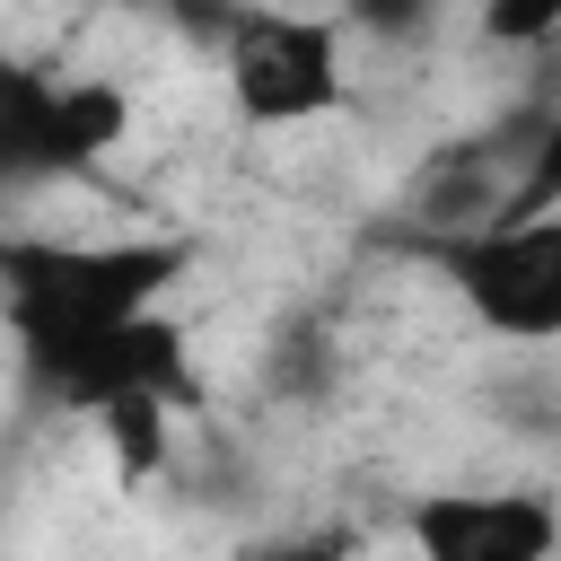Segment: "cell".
Returning <instances> with one entry per match:
<instances>
[{
  "mask_svg": "<svg viewBox=\"0 0 561 561\" xmlns=\"http://www.w3.org/2000/svg\"><path fill=\"white\" fill-rule=\"evenodd\" d=\"M412 543L430 561H543L561 552V508L543 491H421Z\"/></svg>",
  "mask_w": 561,
  "mask_h": 561,
  "instance_id": "5",
  "label": "cell"
},
{
  "mask_svg": "<svg viewBox=\"0 0 561 561\" xmlns=\"http://www.w3.org/2000/svg\"><path fill=\"white\" fill-rule=\"evenodd\" d=\"M508 202H561V96H552V114H543L535 140H526V167H517Z\"/></svg>",
  "mask_w": 561,
  "mask_h": 561,
  "instance_id": "11",
  "label": "cell"
},
{
  "mask_svg": "<svg viewBox=\"0 0 561 561\" xmlns=\"http://www.w3.org/2000/svg\"><path fill=\"white\" fill-rule=\"evenodd\" d=\"M35 79H44V70H18V61H0V193H26V184H44V167H35V123H26V105H35Z\"/></svg>",
  "mask_w": 561,
  "mask_h": 561,
  "instance_id": "8",
  "label": "cell"
},
{
  "mask_svg": "<svg viewBox=\"0 0 561 561\" xmlns=\"http://www.w3.org/2000/svg\"><path fill=\"white\" fill-rule=\"evenodd\" d=\"M26 123H35V167H44V184H53V175H96V167L131 140V96H123L114 79H35Z\"/></svg>",
  "mask_w": 561,
  "mask_h": 561,
  "instance_id": "6",
  "label": "cell"
},
{
  "mask_svg": "<svg viewBox=\"0 0 561 561\" xmlns=\"http://www.w3.org/2000/svg\"><path fill=\"white\" fill-rule=\"evenodd\" d=\"M18 368H26L35 403L79 412V421L114 394L193 403V351H184V324L167 307H131V316H105V324H79V333H53V342H18Z\"/></svg>",
  "mask_w": 561,
  "mask_h": 561,
  "instance_id": "4",
  "label": "cell"
},
{
  "mask_svg": "<svg viewBox=\"0 0 561 561\" xmlns=\"http://www.w3.org/2000/svg\"><path fill=\"white\" fill-rule=\"evenodd\" d=\"M202 263L193 237H0V324L9 342H53L131 307H167V289Z\"/></svg>",
  "mask_w": 561,
  "mask_h": 561,
  "instance_id": "1",
  "label": "cell"
},
{
  "mask_svg": "<svg viewBox=\"0 0 561 561\" xmlns=\"http://www.w3.org/2000/svg\"><path fill=\"white\" fill-rule=\"evenodd\" d=\"M456 307L500 342H561V202H500L421 245Z\"/></svg>",
  "mask_w": 561,
  "mask_h": 561,
  "instance_id": "2",
  "label": "cell"
},
{
  "mask_svg": "<svg viewBox=\"0 0 561 561\" xmlns=\"http://www.w3.org/2000/svg\"><path fill=\"white\" fill-rule=\"evenodd\" d=\"M473 9H482V35L508 53H535L561 35V0H473Z\"/></svg>",
  "mask_w": 561,
  "mask_h": 561,
  "instance_id": "9",
  "label": "cell"
},
{
  "mask_svg": "<svg viewBox=\"0 0 561 561\" xmlns=\"http://www.w3.org/2000/svg\"><path fill=\"white\" fill-rule=\"evenodd\" d=\"M219 79H228L237 123H254V131L324 123V114L351 96L342 18H333V9H228Z\"/></svg>",
  "mask_w": 561,
  "mask_h": 561,
  "instance_id": "3",
  "label": "cell"
},
{
  "mask_svg": "<svg viewBox=\"0 0 561 561\" xmlns=\"http://www.w3.org/2000/svg\"><path fill=\"white\" fill-rule=\"evenodd\" d=\"M175 394H114V403H96L88 412V430L105 438V473L123 482V491H140V482H158L167 473V456H175Z\"/></svg>",
  "mask_w": 561,
  "mask_h": 561,
  "instance_id": "7",
  "label": "cell"
},
{
  "mask_svg": "<svg viewBox=\"0 0 561 561\" xmlns=\"http://www.w3.org/2000/svg\"><path fill=\"white\" fill-rule=\"evenodd\" d=\"M438 9H447V0H342L333 18L359 26V35H377V44H412V35L438 26Z\"/></svg>",
  "mask_w": 561,
  "mask_h": 561,
  "instance_id": "10",
  "label": "cell"
}]
</instances>
